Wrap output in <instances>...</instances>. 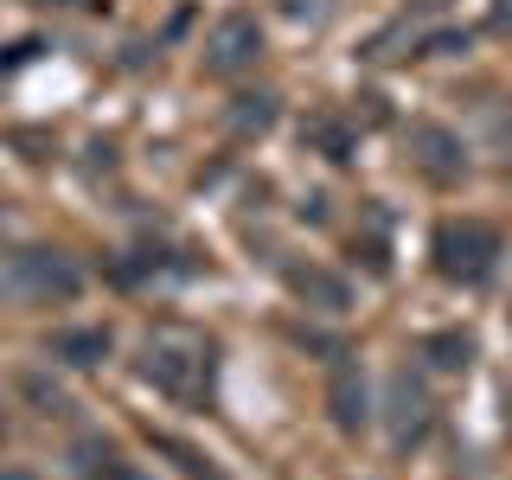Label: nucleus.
Instances as JSON below:
<instances>
[{
    "instance_id": "1",
    "label": "nucleus",
    "mask_w": 512,
    "mask_h": 480,
    "mask_svg": "<svg viewBox=\"0 0 512 480\" xmlns=\"http://www.w3.org/2000/svg\"><path fill=\"white\" fill-rule=\"evenodd\" d=\"M212 340L192 327H154L148 340H141V378L154 384L160 397H173V404H199L205 391H212Z\"/></svg>"
},
{
    "instance_id": "2",
    "label": "nucleus",
    "mask_w": 512,
    "mask_h": 480,
    "mask_svg": "<svg viewBox=\"0 0 512 480\" xmlns=\"http://www.w3.org/2000/svg\"><path fill=\"white\" fill-rule=\"evenodd\" d=\"M0 295L20 308H64L84 295V269L52 244H20L0 256Z\"/></svg>"
},
{
    "instance_id": "3",
    "label": "nucleus",
    "mask_w": 512,
    "mask_h": 480,
    "mask_svg": "<svg viewBox=\"0 0 512 480\" xmlns=\"http://www.w3.org/2000/svg\"><path fill=\"white\" fill-rule=\"evenodd\" d=\"M429 256H436L442 282L480 288L493 276V263H500V231L480 224V218H448V224H436V237H429Z\"/></svg>"
},
{
    "instance_id": "4",
    "label": "nucleus",
    "mask_w": 512,
    "mask_h": 480,
    "mask_svg": "<svg viewBox=\"0 0 512 480\" xmlns=\"http://www.w3.org/2000/svg\"><path fill=\"white\" fill-rule=\"evenodd\" d=\"M256 58H263V26H256L250 13H224V20L205 32V52H199V64L212 77H244V71H256Z\"/></svg>"
},
{
    "instance_id": "5",
    "label": "nucleus",
    "mask_w": 512,
    "mask_h": 480,
    "mask_svg": "<svg viewBox=\"0 0 512 480\" xmlns=\"http://www.w3.org/2000/svg\"><path fill=\"white\" fill-rule=\"evenodd\" d=\"M410 160L436 186H455L461 173H468V148H461V135L442 128V122H410Z\"/></svg>"
},
{
    "instance_id": "6",
    "label": "nucleus",
    "mask_w": 512,
    "mask_h": 480,
    "mask_svg": "<svg viewBox=\"0 0 512 480\" xmlns=\"http://www.w3.org/2000/svg\"><path fill=\"white\" fill-rule=\"evenodd\" d=\"M423 429H429V391H423V378L397 372L391 378V442L410 448V442H423Z\"/></svg>"
},
{
    "instance_id": "7",
    "label": "nucleus",
    "mask_w": 512,
    "mask_h": 480,
    "mask_svg": "<svg viewBox=\"0 0 512 480\" xmlns=\"http://www.w3.org/2000/svg\"><path fill=\"white\" fill-rule=\"evenodd\" d=\"M327 404H333V423L346 429V436H359L365 429V372L352 359L333 365V378H327Z\"/></svg>"
},
{
    "instance_id": "8",
    "label": "nucleus",
    "mask_w": 512,
    "mask_h": 480,
    "mask_svg": "<svg viewBox=\"0 0 512 480\" xmlns=\"http://www.w3.org/2000/svg\"><path fill=\"white\" fill-rule=\"evenodd\" d=\"M288 288H295L301 301H308V308H320V314H340L346 308V282L340 276H327V269H288Z\"/></svg>"
},
{
    "instance_id": "9",
    "label": "nucleus",
    "mask_w": 512,
    "mask_h": 480,
    "mask_svg": "<svg viewBox=\"0 0 512 480\" xmlns=\"http://www.w3.org/2000/svg\"><path fill=\"white\" fill-rule=\"evenodd\" d=\"M109 352V333L103 327H84V333H58L52 340V359H71V365H96Z\"/></svg>"
},
{
    "instance_id": "10",
    "label": "nucleus",
    "mask_w": 512,
    "mask_h": 480,
    "mask_svg": "<svg viewBox=\"0 0 512 480\" xmlns=\"http://www.w3.org/2000/svg\"><path fill=\"white\" fill-rule=\"evenodd\" d=\"M269 122H276V96H237V109H231L237 135H263Z\"/></svg>"
},
{
    "instance_id": "11",
    "label": "nucleus",
    "mask_w": 512,
    "mask_h": 480,
    "mask_svg": "<svg viewBox=\"0 0 512 480\" xmlns=\"http://www.w3.org/2000/svg\"><path fill=\"white\" fill-rule=\"evenodd\" d=\"M429 359H436L442 372H461V365L474 359V340L468 333H436V340H429Z\"/></svg>"
},
{
    "instance_id": "12",
    "label": "nucleus",
    "mask_w": 512,
    "mask_h": 480,
    "mask_svg": "<svg viewBox=\"0 0 512 480\" xmlns=\"http://www.w3.org/2000/svg\"><path fill=\"white\" fill-rule=\"evenodd\" d=\"M109 480H154V474H141V468H109Z\"/></svg>"
},
{
    "instance_id": "13",
    "label": "nucleus",
    "mask_w": 512,
    "mask_h": 480,
    "mask_svg": "<svg viewBox=\"0 0 512 480\" xmlns=\"http://www.w3.org/2000/svg\"><path fill=\"white\" fill-rule=\"evenodd\" d=\"M32 7H84V0H32Z\"/></svg>"
},
{
    "instance_id": "14",
    "label": "nucleus",
    "mask_w": 512,
    "mask_h": 480,
    "mask_svg": "<svg viewBox=\"0 0 512 480\" xmlns=\"http://www.w3.org/2000/svg\"><path fill=\"white\" fill-rule=\"evenodd\" d=\"M410 7H423V13H436V7H448V0H410Z\"/></svg>"
},
{
    "instance_id": "15",
    "label": "nucleus",
    "mask_w": 512,
    "mask_h": 480,
    "mask_svg": "<svg viewBox=\"0 0 512 480\" xmlns=\"http://www.w3.org/2000/svg\"><path fill=\"white\" fill-rule=\"evenodd\" d=\"M0 480H32V474H0Z\"/></svg>"
},
{
    "instance_id": "16",
    "label": "nucleus",
    "mask_w": 512,
    "mask_h": 480,
    "mask_svg": "<svg viewBox=\"0 0 512 480\" xmlns=\"http://www.w3.org/2000/svg\"><path fill=\"white\" fill-rule=\"evenodd\" d=\"M0 436H7V416H0Z\"/></svg>"
}]
</instances>
